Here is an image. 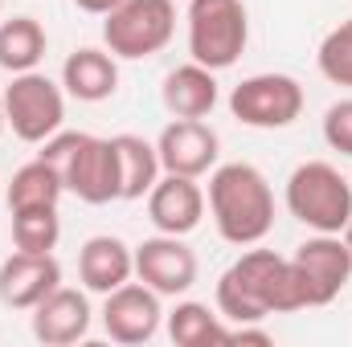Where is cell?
<instances>
[{
	"mask_svg": "<svg viewBox=\"0 0 352 347\" xmlns=\"http://www.w3.org/2000/svg\"><path fill=\"white\" fill-rule=\"evenodd\" d=\"M307 294L291 258L274 250H250L217 278V311L230 323H263L270 315L303 311Z\"/></svg>",
	"mask_w": 352,
	"mask_h": 347,
	"instance_id": "6da1fadb",
	"label": "cell"
},
{
	"mask_svg": "<svg viewBox=\"0 0 352 347\" xmlns=\"http://www.w3.org/2000/svg\"><path fill=\"white\" fill-rule=\"evenodd\" d=\"M209 217L230 246H258L274 229V192L254 164H217L205 192Z\"/></svg>",
	"mask_w": 352,
	"mask_h": 347,
	"instance_id": "7a4b0ae2",
	"label": "cell"
},
{
	"mask_svg": "<svg viewBox=\"0 0 352 347\" xmlns=\"http://www.w3.org/2000/svg\"><path fill=\"white\" fill-rule=\"evenodd\" d=\"M37 160H45L62 176L66 192H74L87 204L119 200V156L111 139H98L87 131H58L41 143Z\"/></svg>",
	"mask_w": 352,
	"mask_h": 347,
	"instance_id": "3957f363",
	"label": "cell"
},
{
	"mask_svg": "<svg viewBox=\"0 0 352 347\" xmlns=\"http://www.w3.org/2000/svg\"><path fill=\"white\" fill-rule=\"evenodd\" d=\"M287 213L316 233H344L352 221V180L324 160H307L287 176Z\"/></svg>",
	"mask_w": 352,
	"mask_h": 347,
	"instance_id": "277c9868",
	"label": "cell"
},
{
	"mask_svg": "<svg viewBox=\"0 0 352 347\" xmlns=\"http://www.w3.org/2000/svg\"><path fill=\"white\" fill-rule=\"evenodd\" d=\"M188 53L209 70H230L250 41V12L242 0H188Z\"/></svg>",
	"mask_w": 352,
	"mask_h": 347,
	"instance_id": "5b68a950",
	"label": "cell"
},
{
	"mask_svg": "<svg viewBox=\"0 0 352 347\" xmlns=\"http://www.w3.org/2000/svg\"><path fill=\"white\" fill-rule=\"evenodd\" d=\"M176 33L173 0H119L102 16V45L123 62L156 58Z\"/></svg>",
	"mask_w": 352,
	"mask_h": 347,
	"instance_id": "8992f818",
	"label": "cell"
},
{
	"mask_svg": "<svg viewBox=\"0 0 352 347\" xmlns=\"http://www.w3.org/2000/svg\"><path fill=\"white\" fill-rule=\"evenodd\" d=\"M4 123L21 143H45L66 123V90L41 70L12 74L4 90Z\"/></svg>",
	"mask_w": 352,
	"mask_h": 347,
	"instance_id": "52a82bcc",
	"label": "cell"
},
{
	"mask_svg": "<svg viewBox=\"0 0 352 347\" xmlns=\"http://www.w3.org/2000/svg\"><path fill=\"white\" fill-rule=\"evenodd\" d=\"M230 110L254 131H283L303 115V86L291 74H250L234 86Z\"/></svg>",
	"mask_w": 352,
	"mask_h": 347,
	"instance_id": "ba28073f",
	"label": "cell"
},
{
	"mask_svg": "<svg viewBox=\"0 0 352 347\" xmlns=\"http://www.w3.org/2000/svg\"><path fill=\"white\" fill-rule=\"evenodd\" d=\"M291 265L303 282L307 307H328L332 298H340V290L352 282V250L344 246L340 233H316L307 237L295 254Z\"/></svg>",
	"mask_w": 352,
	"mask_h": 347,
	"instance_id": "9c48e42d",
	"label": "cell"
},
{
	"mask_svg": "<svg viewBox=\"0 0 352 347\" xmlns=\"http://www.w3.org/2000/svg\"><path fill=\"white\" fill-rule=\"evenodd\" d=\"M201 265H197V254L184 246V237L176 233H156L148 241L135 246V278L144 286H152L160 298H180L192 290Z\"/></svg>",
	"mask_w": 352,
	"mask_h": 347,
	"instance_id": "30bf717a",
	"label": "cell"
},
{
	"mask_svg": "<svg viewBox=\"0 0 352 347\" xmlns=\"http://www.w3.org/2000/svg\"><path fill=\"white\" fill-rule=\"evenodd\" d=\"M164 323V311H160V294L144 282H123L119 290L102 294V331L115 339V344H148Z\"/></svg>",
	"mask_w": 352,
	"mask_h": 347,
	"instance_id": "8fae6325",
	"label": "cell"
},
{
	"mask_svg": "<svg viewBox=\"0 0 352 347\" xmlns=\"http://www.w3.org/2000/svg\"><path fill=\"white\" fill-rule=\"evenodd\" d=\"M156 152H160V168L173 176H192L201 180L205 172L217 168V156H221V139L209 123L201 119H173L160 139H156Z\"/></svg>",
	"mask_w": 352,
	"mask_h": 347,
	"instance_id": "7c38bea8",
	"label": "cell"
},
{
	"mask_svg": "<svg viewBox=\"0 0 352 347\" xmlns=\"http://www.w3.org/2000/svg\"><path fill=\"white\" fill-rule=\"evenodd\" d=\"M62 286V265L54 254H8L0 261V302L12 311H33L45 294Z\"/></svg>",
	"mask_w": 352,
	"mask_h": 347,
	"instance_id": "4fadbf2b",
	"label": "cell"
},
{
	"mask_svg": "<svg viewBox=\"0 0 352 347\" xmlns=\"http://www.w3.org/2000/svg\"><path fill=\"white\" fill-rule=\"evenodd\" d=\"M148 217H152L156 233L188 237L205 217V188L192 176L164 172L156 180V188L148 192Z\"/></svg>",
	"mask_w": 352,
	"mask_h": 347,
	"instance_id": "5bb4252c",
	"label": "cell"
},
{
	"mask_svg": "<svg viewBox=\"0 0 352 347\" xmlns=\"http://www.w3.org/2000/svg\"><path fill=\"white\" fill-rule=\"evenodd\" d=\"M29 315H33V339L45 347H70L87 339L90 331V298L70 286H58L54 294H45Z\"/></svg>",
	"mask_w": 352,
	"mask_h": 347,
	"instance_id": "9a60e30c",
	"label": "cell"
},
{
	"mask_svg": "<svg viewBox=\"0 0 352 347\" xmlns=\"http://www.w3.org/2000/svg\"><path fill=\"white\" fill-rule=\"evenodd\" d=\"M78 278L90 294H111L135 278V250L111 233L87 237V246L78 250Z\"/></svg>",
	"mask_w": 352,
	"mask_h": 347,
	"instance_id": "2e32d148",
	"label": "cell"
},
{
	"mask_svg": "<svg viewBox=\"0 0 352 347\" xmlns=\"http://www.w3.org/2000/svg\"><path fill=\"white\" fill-rule=\"evenodd\" d=\"M62 90L78 102H107L119 90V58L111 49H74L62 66Z\"/></svg>",
	"mask_w": 352,
	"mask_h": 347,
	"instance_id": "e0dca14e",
	"label": "cell"
},
{
	"mask_svg": "<svg viewBox=\"0 0 352 347\" xmlns=\"http://www.w3.org/2000/svg\"><path fill=\"white\" fill-rule=\"evenodd\" d=\"M160 98L173 119H205L217 106V70H209L201 62L176 66L160 86Z\"/></svg>",
	"mask_w": 352,
	"mask_h": 347,
	"instance_id": "ac0fdd59",
	"label": "cell"
},
{
	"mask_svg": "<svg viewBox=\"0 0 352 347\" xmlns=\"http://www.w3.org/2000/svg\"><path fill=\"white\" fill-rule=\"evenodd\" d=\"M111 143L119 156V200H144L164 176L156 143H148L144 135H115Z\"/></svg>",
	"mask_w": 352,
	"mask_h": 347,
	"instance_id": "d6986e66",
	"label": "cell"
},
{
	"mask_svg": "<svg viewBox=\"0 0 352 347\" xmlns=\"http://www.w3.org/2000/svg\"><path fill=\"white\" fill-rule=\"evenodd\" d=\"M45 29L37 16H8L0 21V70L8 74H25V70H37L41 58H45Z\"/></svg>",
	"mask_w": 352,
	"mask_h": 347,
	"instance_id": "ffe728a7",
	"label": "cell"
},
{
	"mask_svg": "<svg viewBox=\"0 0 352 347\" xmlns=\"http://www.w3.org/2000/svg\"><path fill=\"white\" fill-rule=\"evenodd\" d=\"M168 335L176 347L230 344V327L221 323V311H209L205 302H176L168 315Z\"/></svg>",
	"mask_w": 352,
	"mask_h": 347,
	"instance_id": "44dd1931",
	"label": "cell"
},
{
	"mask_svg": "<svg viewBox=\"0 0 352 347\" xmlns=\"http://www.w3.org/2000/svg\"><path fill=\"white\" fill-rule=\"evenodd\" d=\"M66 192L62 176L54 172L45 160H29L25 168L12 172V184H8V213L12 208H41V204H58Z\"/></svg>",
	"mask_w": 352,
	"mask_h": 347,
	"instance_id": "7402d4cb",
	"label": "cell"
},
{
	"mask_svg": "<svg viewBox=\"0 0 352 347\" xmlns=\"http://www.w3.org/2000/svg\"><path fill=\"white\" fill-rule=\"evenodd\" d=\"M62 237V217L58 204L41 208H12V246L25 254H54Z\"/></svg>",
	"mask_w": 352,
	"mask_h": 347,
	"instance_id": "603a6c76",
	"label": "cell"
},
{
	"mask_svg": "<svg viewBox=\"0 0 352 347\" xmlns=\"http://www.w3.org/2000/svg\"><path fill=\"white\" fill-rule=\"evenodd\" d=\"M316 66H320V74H324L332 86H352V16L340 21V25L320 41Z\"/></svg>",
	"mask_w": 352,
	"mask_h": 347,
	"instance_id": "cb8c5ba5",
	"label": "cell"
},
{
	"mask_svg": "<svg viewBox=\"0 0 352 347\" xmlns=\"http://www.w3.org/2000/svg\"><path fill=\"white\" fill-rule=\"evenodd\" d=\"M324 143L340 156H352V98H340L324 110Z\"/></svg>",
	"mask_w": 352,
	"mask_h": 347,
	"instance_id": "d4e9b609",
	"label": "cell"
},
{
	"mask_svg": "<svg viewBox=\"0 0 352 347\" xmlns=\"http://www.w3.org/2000/svg\"><path fill=\"white\" fill-rule=\"evenodd\" d=\"M74 4H78L82 12H90V16H107V12H111L119 0H74Z\"/></svg>",
	"mask_w": 352,
	"mask_h": 347,
	"instance_id": "484cf974",
	"label": "cell"
},
{
	"mask_svg": "<svg viewBox=\"0 0 352 347\" xmlns=\"http://www.w3.org/2000/svg\"><path fill=\"white\" fill-rule=\"evenodd\" d=\"M4 127L8 123H4V90H0V135H4Z\"/></svg>",
	"mask_w": 352,
	"mask_h": 347,
	"instance_id": "4316f807",
	"label": "cell"
},
{
	"mask_svg": "<svg viewBox=\"0 0 352 347\" xmlns=\"http://www.w3.org/2000/svg\"><path fill=\"white\" fill-rule=\"evenodd\" d=\"M340 237H344V246H349V250H352V221H349V225H344V233H340Z\"/></svg>",
	"mask_w": 352,
	"mask_h": 347,
	"instance_id": "83f0119b",
	"label": "cell"
},
{
	"mask_svg": "<svg viewBox=\"0 0 352 347\" xmlns=\"http://www.w3.org/2000/svg\"><path fill=\"white\" fill-rule=\"evenodd\" d=\"M0 8H4V0H0Z\"/></svg>",
	"mask_w": 352,
	"mask_h": 347,
	"instance_id": "f1b7e54d",
	"label": "cell"
}]
</instances>
